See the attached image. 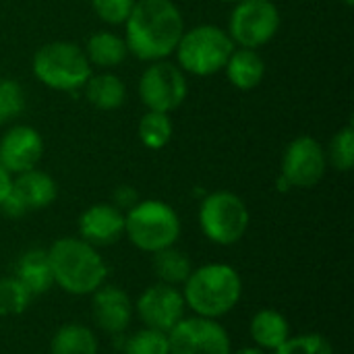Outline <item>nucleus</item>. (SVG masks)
Returning <instances> with one entry per match:
<instances>
[{
	"instance_id": "nucleus-1",
	"label": "nucleus",
	"mask_w": 354,
	"mask_h": 354,
	"mask_svg": "<svg viewBox=\"0 0 354 354\" xmlns=\"http://www.w3.org/2000/svg\"><path fill=\"white\" fill-rule=\"evenodd\" d=\"M127 23V50L141 60L170 56L183 33V15L172 0H137Z\"/></svg>"
},
{
	"instance_id": "nucleus-2",
	"label": "nucleus",
	"mask_w": 354,
	"mask_h": 354,
	"mask_svg": "<svg viewBox=\"0 0 354 354\" xmlns=\"http://www.w3.org/2000/svg\"><path fill=\"white\" fill-rule=\"evenodd\" d=\"M54 282L68 295H93L106 280L108 268L93 245L83 239H60L48 249Z\"/></svg>"
},
{
	"instance_id": "nucleus-3",
	"label": "nucleus",
	"mask_w": 354,
	"mask_h": 354,
	"mask_svg": "<svg viewBox=\"0 0 354 354\" xmlns=\"http://www.w3.org/2000/svg\"><path fill=\"white\" fill-rule=\"evenodd\" d=\"M243 295V282L234 268L209 263L189 274L185 280V305L199 317L218 319L230 313Z\"/></svg>"
},
{
	"instance_id": "nucleus-4",
	"label": "nucleus",
	"mask_w": 354,
	"mask_h": 354,
	"mask_svg": "<svg viewBox=\"0 0 354 354\" xmlns=\"http://www.w3.org/2000/svg\"><path fill=\"white\" fill-rule=\"evenodd\" d=\"M124 234L137 249L156 253L174 247L180 236V220L164 201H137L124 216Z\"/></svg>"
},
{
	"instance_id": "nucleus-5",
	"label": "nucleus",
	"mask_w": 354,
	"mask_h": 354,
	"mask_svg": "<svg viewBox=\"0 0 354 354\" xmlns=\"http://www.w3.org/2000/svg\"><path fill=\"white\" fill-rule=\"evenodd\" d=\"M33 75L50 89L75 91L85 87L91 66L85 52L71 41H52L33 56Z\"/></svg>"
},
{
	"instance_id": "nucleus-6",
	"label": "nucleus",
	"mask_w": 354,
	"mask_h": 354,
	"mask_svg": "<svg viewBox=\"0 0 354 354\" xmlns=\"http://www.w3.org/2000/svg\"><path fill=\"white\" fill-rule=\"evenodd\" d=\"M234 52V41L216 25H199L183 33L176 56L185 71L197 77H207L222 71Z\"/></svg>"
},
{
	"instance_id": "nucleus-7",
	"label": "nucleus",
	"mask_w": 354,
	"mask_h": 354,
	"mask_svg": "<svg viewBox=\"0 0 354 354\" xmlns=\"http://www.w3.org/2000/svg\"><path fill=\"white\" fill-rule=\"evenodd\" d=\"M199 224L212 243L228 247L245 236L249 228V209L239 195L216 191L201 201Z\"/></svg>"
},
{
	"instance_id": "nucleus-8",
	"label": "nucleus",
	"mask_w": 354,
	"mask_h": 354,
	"mask_svg": "<svg viewBox=\"0 0 354 354\" xmlns=\"http://www.w3.org/2000/svg\"><path fill=\"white\" fill-rule=\"evenodd\" d=\"M280 27V12L270 0H241L230 17V39L255 50L268 44Z\"/></svg>"
},
{
	"instance_id": "nucleus-9",
	"label": "nucleus",
	"mask_w": 354,
	"mask_h": 354,
	"mask_svg": "<svg viewBox=\"0 0 354 354\" xmlns=\"http://www.w3.org/2000/svg\"><path fill=\"white\" fill-rule=\"evenodd\" d=\"M170 354H230L228 332L207 317H185L168 332Z\"/></svg>"
},
{
	"instance_id": "nucleus-10",
	"label": "nucleus",
	"mask_w": 354,
	"mask_h": 354,
	"mask_svg": "<svg viewBox=\"0 0 354 354\" xmlns=\"http://www.w3.org/2000/svg\"><path fill=\"white\" fill-rule=\"evenodd\" d=\"M139 95L153 112H170L187 97V79L172 62H153L139 81Z\"/></svg>"
},
{
	"instance_id": "nucleus-11",
	"label": "nucleus",
	"mask_w": 354,
	"mask_h": 354,
	"mask_svg": "<svg viewBox=\"0 0 354 354\" xmlns=\"http://www.w3.org/2000/svg\"><path fill=\"white\" fill-rule=\"evenodd\" d=\"M326 153L313 137L295 139L282 160V178L290 187H315L326 174Z\"/></svg>"
},
{
	"instance_id": "nucleus-12",
	"label": "nucleus",
	"mask_w": 354,
	"mask_h": 354,
	"mask_svg": "<svg viewBox=\"0 0 354 354\" xmlns=\"http://www.w3.org/2000/svg\"><path fill=\"white\" fill-rule=\"evenodd\" d=\"M185 299L170 284L149 286L137 301V313L145 328L168 334L180 319H185Z\"/></svg>"
},
{
	"instance_id": "nucleus-13",
	"label": "nucleus",
	"mask_w": 354,
	"mask_h": 354,
	"mask_svg": "<svg viewBox=\"0 0 354 354\" xmlns=\"http://www.w3.org/2000/svg\"><path fill=\"white\" fill-rule=\"evenodd\" d=\"M44 153V141L31 127H15L0 139V166L10 174H21L39 162Z\"/></svg>"
},
{
	"instance_id": "nucleus-14",
	"label": "nucleus",
	"mask_w": 354,
	"mask_h": 354,
	"mask_svg": "<svg viewBox=\"0 0 354 354\" xmlns=\"http://www.w3.org/2000/svg\"><path fill=\"white\" fill-rule=\"evenodd\" d=\"M79 232L93 247L114 245L124 234V214L116 205H91L79 218Z\"/></svg>"
},
{
	"instance_id": "nucleus-15",
	"label": "nucleus",
	"mask_w": 354,
	"mask_h": 354,
	"mask_svg": "<svg viewBox=\"0 0 354 354\" xmlns=\"http://www.w3.org/2000/svg\"><path fill=\"white\" fill-rule=\"evenodd\" d=\"M93 319L108 334H120L129 328L133 305L129 295L118 286H100L93 292Z\"/></svg>"
},
{
	"instance_id": "nucleus-16",
	"label": "nucleus",
	"mask_w": 354,
	"mask_h": 354,
	"mask_svg": "<svg viewBox=\"0 0 354 354\" xmlns=\"http://www.w3.org/2000/svg\"><path fill=\"white\" fill-rule=\"evenodd\" d=\"M10 193L19 199L25 212L44 209L56 199V183L52 180L50 174L31 168L27 172H21L12 180Z\"/></svg>"
},
{
	"instance_id": "nucleus-17",
	"label": "nucleus",
	"mask_w": 354,
	"mask_h": 354,
	"mask_svg": "<svg viewBox=\"0 0 354 354\" xmlns=\"http://www.w3.org/2000/svg\"><path fill=\"white\" fill-rule=\"evenodd\" d=\"M15 278L35 297V295H44L50 290V286L54 284L52 278V268L48 261V251H27L25 255H21V259L17 261V272Z\"/></svg>"
},
{
	"instance_id": "nucleus-18",
	"label": "nucleus",
	"mask_w": 354,
	"mask_h": 354,
	"mask_svg": "<svg viewBox=\"0 0 354 354\" xmlns=\"http://www.w3.org/2000/svg\"><path fill=\"white\" fill-rule=\"evenodd\" d=\"M251 338L261 351H276L290 338V326L282 313L263 309L251 319Z\"/></svg>"
},
{
	"instance_id": "nucleus-19",
	"label": "nucleus",
	"mask_w": 354,
	"mask_h": 354,
	"mask_svg": "<svg viewBox=\"0 0 354 354\" xmlns=\"http://www.w3.org/2000/svg\"><path fill=\"white\" fill-rule=\"evenodd\" d=\"M224 68H226L230 83L239 89L257 87L263 79V73H266V64H263L261 56L249 48L234 50Z\"/></svg>"
},
{
	"instance_id": "nucleus-20",
	"label": "nucleus",
	"mask_w": 354,
	"mask_h": 354,
	"mask_svg": "<svg viewBox=\"0 0 354 354\" xmlns=\"http://www.w3.org/2000/svg\"><path fill=\"white\" fill-rule=\"evenodd\" d=\"M83 52H85L89 64L108 68V66L120 64L129 50H127V44L122 37H118L110 31H97L87 39V46Z\"/></svg>"
},
{
	"instance_id": "nucleus-21",
	"label": "nucleus",
	"mask_w": 354,
	"mask_h": 354,
	"mask_svg": "<svg viewBox=\"0 0 354 354\" xmlns=\"http://www.w3.org/2000/svg\"><path fill=\"white\" fill-rule=\"evenodd\" d=\"M50 354H97V340L87 326H62L50 344Z\"/></svg>"
},
{
	"instance_id": "nucleus-22",
	"label": "nucleus",
	"mask_w": 354,
	"mask_h": 354,
	"mask_svg": "<svg viewBox=\"0 0 354 354\" xmlns=\"http://www.w3.org/2000/svg\"><path fill=\"white\" fill-rule=\"evenodd\" d=\"M85 93H87V100L100 110H114L122 106L127 97L124 83L116 75H110V73L89 77V81L85 83Z\"/></svg>"
},
{
	"instance_id": "nucleus-23",
	"label": "nucleus",
	"mask_w": 354,
	"mask_h": 354,
	"mask_svg": "<svg viewBox=\"0 0 354 354\" xmlns=\"http://www.w3.org/2000/svg\"><path fill=\"white\" fill-rule=\"evenodd\" d=\"M153 272L164 284L176 286V284H185V280L193 270L189 257L183 251L168 247L153 253Z\"/></svg>"
},
{
	"instance_id": "nucleus-24",
	"label": "nucleus",
	"mask_w": 354,
	"mask_h": 354,
	"mask_svg": "<svg viewBox=\"0 0 354 354\" xmlns=\"http://www.w3.org/2000/svg\"><path fill=\"white\" fill-rule=\"evenodd\" d=\"M139 137L143 145L151 149L164 147L172 139V120L166 112H153L149 110L139 120Z\"/></svg>"
},
{
	"instance_id": "nucleus-25",
	"label": "nucleus",
	"mask_w": 354,
	"mask_h": 354,
	"mask_svg": "<svg viewBox=\"0 0 354 354\" xmlns=\"http://www.w3.org/2000/svg\"><path fill=\"white\" fill-rule=\"evenodd\" d=\"M33 295L17 280V278H2L0 280V315H19L23 313Z\"/></svg>"
},
{
	"instance_id": "nucleus-26",
	"label": "nucleus",
	"mask_w": 354,
	"mask_h": 354,
	"mask_svg": "<svg viewBox=\"0 0 354 354\" xmlns=\"http://www.w3.org/2000/svg\"><path fill=\"white\" fill-rule=\"evenodd\" d=\"M122 354H170L168 334L145 328L127 340Z\"/></svg>"
},
{
	"instance_id": "nucleus-27",
	"label": "nucleus",
	"mask_w": 354,
	"mask_h": 354,
	"mask_svg": "<svg viewBox=\"0 0 354 354\" xmlns=\"http://www.w3.org/2000/svg\"><path fill=\"white\" fill-rule=\"evenodd\" d=\"M25 108V95L17 81L0 79V127L10 122Z\"/></svg>"
},
{
	"instance_id": "nucleus-28",
	"label": "nucleus",
	"mask_w": 354,
	"mask_h": 354,
	"mask_svg": "<svg viewBox=\"0 0 354 354\" xmlns=\"http://www.w3.org/2000/svg\"><path fill=\"white\" fill-rule=\"evenodd\" d=\"M330 162L336 170L348 172L354 166V131L353 127H344L330 145Z\"/></svg>"
},
{
	"instance_id": "nucleus-29",
	"label": "nucleus",
	"mask_w": 354,
	"mask_h": 354,
	"mask_svg": "<svg viewBox=\"0 0 354 354\" xmlns=\"http://www.w3.org/2000/svg\"><path fill=\"white\" fill-rule=\"evenodd\" d=\"M274 354H334L332 344L322 334H305L297 338H288Z\"/></svg>"
},
{
	"instance_id": "nucleus-30",
	"label": "nucleus",
	"mask_w": 354,
	"mask_h": 354,
	"mask_svg": "<svg viewBox=\"0 0 354 354\" xmlns=\"http://www.w3.org/2000/svg\"><path fill=\"white\" fill-rule=\"evenodd\" d=\"M97 17L110 25H120L129 19L135 0H91Z\"/></svg>"
},
{
	"instance_id": "nucleus-31",
	"label": "nucleus",
	"mask_w": 354,
	"mask_h": 354,
	"mask_svg": "<svg viewBox=\"0 0 354 354\" xmlns=\"http://www.w3.org/2000/svg\"><path fill=\"white\" fill-rule=\"evenodd\" d=\"M114 199H116V207H118V209H122V207L131 209V207L137 203V193H135V189H131V187H120V189H116Z\"/></svg>"
},
{
	"instance_id": "nucleus-32",
	"label": "nucleus",
	"mask_w": 354,
	"mask_h": 354,
	"mask_svg": "<svg viewBox=\"0 0 354 354\" xmlns=\"http://www.w3.org/2000/svg\"><path fill=\"white\" fill-rule=\"evenodd\" d=\"M10 189H12V178H10V172H8L4 166H0V203L6 199V195L10 193Z\"/></svg>"
},
{
	"instance_id": "nucleus-33",
	"label": "nucleus",
	"mask_w": 354,
	"mask_h": 354,
	"mask_svg": "<svg viewBox=\"0 0 354 354\" xmlns=\"http://www.w3.org/2000/svg\"><path fill=\"white\" fill-rule=\"evenodd\" d=\"M230 354H266L261 348H255V346H247V348H241V351H236V353H230Z\"/></svg>"
},
{
	"instance_id": "nucleus-34",
	"label": "nucleus",
	"mask_w": 354,
	"mask_h": 354,
	"mask_svg": "<svg viewBox=\"0 0 354 354\" xmlns=\"http://www.w3.org/2000/svg\"><path fill=\"white\" fill-rule=\"evenodd\" d=\"M342 2H344V4H348V6H351V4H353L354 0H342Z\"/></svg>"
},
{
	"instance_id": "nucleus-35",
	"label": "nucleus",
	"mask_w": 354,
	"mask_h": 354,
	"mask_svg": "<svg viewBox=\"0 0 354 354\" xmlns=\"http://www.w3.org/2000/svg\"><path fill=\"white\" fill-rule=\"evenodd\" d=\"M226 2H234V0H226Z\"/></svg>"
}]
</instances>
